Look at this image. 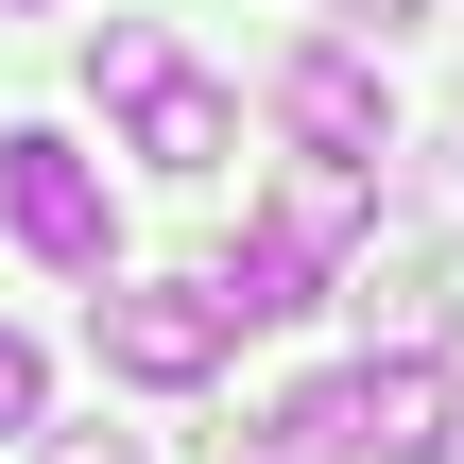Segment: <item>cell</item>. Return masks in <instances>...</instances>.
Listing matches in <instances>:
<instances>
[{
	"mask_svg": "<svg viewBox=\"0 0 464 464\" xmlns=\"http://www.w3.org/2000/svg\"><path fill=\"white\" fill-rule=\"evenodd\" d=\"M86 327H103V379H138V396H189V379H224V344H241L207 276H103Z\"/></svg>",
	"mask_w": 464,
	"mask_h": 464,
	"instance_id": "obj_1",
	"label": "cell"
},
{
	"mask_svg": "<svg viewBox=\"0 0 464 464\" xmlns=\"http://www.w3.org/2000/svg\"><path fill=\"white\" fill-rule=\"evenodd\" d=\"M0 224H17L52 276H86V293L121 276V207H103V172H86L52 121H17V138H0Z\"/></svg>",
	"mask_w": 464,
	"mask_h": 464,
	"instance_id": "obj_2",
	"label": "cell"
},
{
	"mask_svg": "<svg viewBox=\"0 0 464 464\" xmlns=\"http://www.w3.org/2000/svg\"><path fill=\"white\" fill-rule=\"evenodd\" d=\"M276 121H293V138H310L327 172H396V103H379V69H362L344 34L276 69Z\"/></svg>",
	"mask_w": 464,
	"mask_h": 464,
	"instance_id": "obj_3",
	"label": "cell"
},
{
	"mask_svg": "<svg viewBox=\"0 0 464 464\" xmlns=\"http://www.w3.org/2000/svg\"><path fill=\"white\" fill-rule=\"evenodd\" d=\"M344 396H362V464H430V448H464V379H448V344L362 362Z\"/></svg>",
	"mask_w": 464,
	"mask_h": 464,
	"instance_id": "obj_4",
	"label": "cell"
},
{
	"mask_svg": "<svg viewBox=\"0 0 464 464\" xmlns=\"http://www.w3.org/2000/svg\"><path fill=\"white\" fill-rule=\"evenodd\" d=\"M138 155H155V172H189V189H207V172H224V155H241V103H224V86H207V69H172V86H155V103H138Z\"/></svg>",
	"mask_w": 464,
	"mask_h": 464,
	"instance_id": "obj_5",
	"label": "cell"
},
{
	"mask_svg": "<svg viewBox=\"0 0 464 464\" xmlns=\"http://www.w3.org/2000/svg\"><path fill=\"white\" fill-rule=\"evenodd\" d=\"M224 464H362V396L310 379V396H276L258 430H224Z\"/></svg>",
	"mask_w": 464,
	"mask_h": 464,
	"instance_id": "obj_6",
	"label": "cell"
},
{
	"mask_svg": "<svg viewBox=\"0 0 464 464\" xmlns=\"http://www.w3.org/2000/svg\"><path fill=\"white\" fill-rule=\"evenodd\" d=\"M86 86H103V103L138 121V103L172 86V34H155V17H103V34H86Z\"/></svg>",
	"mask_w": 464,
	"mask_h": 464,
	"instance_id": "obj_7",
	"label": "cell"
},
{
	"mask_svg": "<svg viewBox=\"0 0 464 464\" xmlns=\"http://www.w3.org/2000/svg\"><path fill=\"white\" fill-rule=\"evenodd\" d=\"M34 413H52V362H34V344L0 327V430H34Z\"/></svg>",
	"mask_w": 464,
	"mask_h": 464,
	"instance_id": "obj_8",
	"label": "cell"
},
{
	"mask_svg": "<svg viewBox=\"0 0 464 464\" xmlns=\"http://www.w3.org/2000/svg\"><path fill=\"white\" fill-rule=\"evenodd\" d=\"M52 464H138V448H121V430H52Z\"/></svg>",
	"mask_w": 464,
	"mask_h": 464,
	"instance_id": "obj_9",
	"label": "cell"
},
{
	"mask_svg": "<svg viewBox=\"0 0 464 464\" xmlns=\"http://www.w3.org/2000/svg\"><path fill=\"white\" fill-rule=\"evenodd\" d=\"M396 17H413V0H344V52H362V34H396Z\"/></svg>",
	"mask_w": 464,
	"mask_h": 464,
	"instance_id": "obj_10",
	"label": "cell"
},
{
	"mask_svg": "<svg viewBox=\"0 0 464 464\" xmlns=\"http://www.w3.org/2000/svg\"><path fill=\"white\" fill-rule=\"evenodd\" d=\"M17 17H52V0H17Z\"/></svg>",
	"mask_w": 464,
	"mask_h": 464,
	"instance_id": "obj_11",
	"label": "cell"
}]
</instances>
